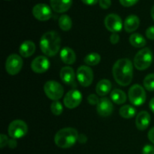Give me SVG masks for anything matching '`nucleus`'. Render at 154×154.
Segmentation results:
<instances>
[{
    "instance_id": "obj_1",
    "label": "nucleus",
    "mask_w": 154,
    "mask_h": 154,
    "mask_svg": "<svg viewBox=\"0 0 154 154\" xmlns=\"http://www.w3.org/2000/svg\"><path fill=\"white\" fill-rule=\"evenodd\" d=\"M113 77L120 86L129 85L133 78V66L129 59H120L114 63L112 69Z\"/></svg>"
},
{
    "instance_id": "obj_2",
    "label": "nucleus",
    "mask_w": 154,
    "mask_h": 154,
    "mask_svg": "<svg viewBox=\"0 0 154 154\" xmlns=\"http://www.w3.org/2000/svg\"><path fill=\"white\" fill-rule=\"evenodd\" d=\"M60 45H61V38L57 32H48L41 38V51L48 57H54L58 54L60 50Z\"/></svg>"
},
{
    "instance_id": "obj_3",
    "label": "nucleus",
    "mask_w": 154,
    "mask_h": 154,
    "mask_svg": "<svg viewBox=\"0 0 154 154\" xmlns=\"http://www.w3.org/2000/svg\"><path fill=\"white\" fill-rule=\"evenodd\" d=\"M78 132L74 128H64L56 133L54 142L60 148H70L78 141Z\"/></svg>"
},
{
    "instance_id": "obj_4",
    "label": "nucleus",
    "mask_w": 154,
    "mask_h": 154,
    "mask_svg": "<svg viewBox=\"0 0 154 154\" xmlns=\"http://www.w3.org/2000/svg\"><path fill=\"white\" fill-rule=\"evenodd\" d=\"M153 56L151 50L143 48L138 51L134 58V66L138 70L143 71L148 69L153 63Z\"/></svg>"
},
{
    "instance_id": "obj_5",
    "label": "nucleus",
    "mask_w": 154,
    "mask_h": 154,
    "mask_svg": "<svg viewBox=\"0 0 154 154\" xmlns=\"http://www.w3.org/2000/svg\"><path fill=\"white\" fill-rule=\"evenodd\" d=\"M44 90L46 96L53 101H59L64 94V89L60 83L49 81L45 83Z\"/></svg>"
},
{
    "instance_id": "obj_6",
    "label": "nucleus",
    "mask_w": 154,
    "mask_h": 154,
    "mask_svg": "<svg viewBox=\"0 0 154 154\" xmlns=\"http://www.w3.org/2000/svg\"><path fill=\"white\" fill-rule=\"evenodd\" d=\"M8 132L11 138L18 139L26 135L28 132V126L23 120H15L9 124Z\"/></svg>"
},
{
    "instance_id": "obj_7",
    "label": "nucleus",
    "mask_w": 154,
    "mask_h": 154,
    "mask_svg": "<svg viewBox=\"0 0 154 154\" xmlns=\"http://www.w3.org/2000/svg\"><path fill=\"white\" fill-rule=\"evenodd\" d=\"M128 96L131 103L135 106L143 105L146 101L145 90L139 84L132 86L129 90Z\"/></svg>"
},
{
    "instance_id": "obj_8",
    "label": "nucleus",
    "mask_w": 154,
    "mask_h": 154,
    "mask_svg": "<svg viewBox=\"0 0 154 154\" xmlns=\"http://www.w3.org/2000/svg\"><path fill=\"white\" fill-rule=\"evenodd\" d=\"M23 61L18 54H11L5 62L6 72L11 75H17L23 67Z\"/></svg>"
},
{
    "instance_id": "obj_9",
    "label": "nucleus",
    "mask_w": 154,
    "mask_h": 154,
    "mask_svg": "<svg viewBox=\"0 0 154 154\" xmlns=\"http://www.w3.org/2000/svg\"><path fill=\"white\" fill-rule=\"evenodd\" d=\"M76 78L82 87H87L91 85L93 81V72L90 67L81 66L77 70Z\"/></svg>"
},
{
    "instance_id": "obj_10",
    "label": "nucleus",
    "mask_w": 154,
    "mask_h": 154,
    "mask_svg": "<svg viewBox=\"0 0 154 154\" xmlns=\"http://www.w3.org/2000/svg\"><path fill=\"white\" fill-rule=\"evenodd\" d=\"M32 14L38 20L47 21L52 17V11L48 5L39 3L33 7Z\"/></svg>"
},
{
    "instance_id": "obj_11",
    "label": "nucleus",
    "mask_w": 154,
    "mask_h": 154,
    "mask_svg": "<svg viewBox=\"0 0 154 154\" xmlns=\"http://www.w3.org/2000/svg\"><path fill=\"white\" fill-rule=\"evenodd\" d=\"M82 101V94L78 90H71L66 93L64 98V105L69 109L77 108Z\"/></svg>"
},
{
    "instance_id": "obj_12",
    "label": "nucleus",
    "mask_w": 154,
    "mask_h": 154,
    "mask_svg": "<svg viewBox=\"0 0 154 154\" xmlns=\"http://www.w3.org/2000/svg\"><path fill=\"white\" fill-rule=\"evenodd\" d=\"M105 26L108 31L117 33L122 30L123 22L120 16L115 14H110L105 17Z\"/></svg>"
},
{
    "instance_id": "obj_13",
    "label": "nucleus",
    "mask_w": 154,
    "mask_h": 154,
    "mask_svg": "<svg viewBox=\"0 0 154 154\" xmlns=\"http://www.w3.org/2000/svg\"><path fill=\"white\" fill-rule=\"evenodd\" d=\"M50 61L46 57L38 56L32 60L31 63V69L35 73H45L49 69Z\"/></svg>"
},
{
    "instance_id": "obj_14",
    "label": "nucleus",
    "mask_w": 154,
    "mask_h": 154,
    "mask_svg": "<svg viewBox=\"0 0 154 154\" xmlns=\"http://www.w3.org/2000/svg\"><path fill=\"white\" fill-rule=\"evenodd\" d=\"M114 106L111 101L107 98H102L97 105V112L102 117H108L112 114Z\"/></svg>"
},
{
    "instance_id": "obj_15",
    "label": "nucleus",
    "mask_w": 154,
    "mask_h": 154,
    "mask_svg": "<svg viewBox=\"0 0 154 154\" xmlns=\"http://www.w3.org/2000/svg\"><path fill=\"white\" fill-rule=\"evenodd\" d=\"M60 76L63 82L70 86H76L75 82V74L74 69L70 66H65L61 69Z\"/></svg>"
},
{
    "instance_id": "obj_16",
    "label": "nucleus",
    "mask_w": 154,
    "mask_h": 154,
    "mask_svg": "<svg viewBox=\"0 0 154 154\" xmlns=\"http://www.w3.org/2000/svg\"><path fill=\"white\" fill-rule=\"evenodd\" d=\"M150 120H151V117L147 111H140L135 120V125H136L137 129L141 131L145 130L150 125Z\"/></svg>"
},
{
    "instance_id": "obj_17",
    "label": "nucleus",
    "mask_w": 154,
    "mask_h": 154,
    "mask_svg": "<svg viewBox=\"0 0 154 154\" xmlns=\"http://www.w3.org/2000/svg\"><path fill=\"white\" fill-rule=\"evenodd\" d=\"M51 8L57 13L67 11L72 5V0H51Z\"/></svg>"
},
{
    "instance_id": "obj_18",
    "label": "nucleus",
    "mask_w": 154,
    "mask_h": 154,
    "mask_svg": "<svg viewBox=\"0 0 154 154\" xmlns=\"http://www.w3.org/2000/svg\"><path fill=\"white\" fill-rule=\"evenodd\" d=\"M35 45L32 41H25L21 44L19 48V53L23 57H29L33 55L35 51Z\"/></svg>"
},
{
    "instance_id": "obj_19",
    "label": "nucleus",
    "mask_w": 154,
    "mask_h": 154,
    "mask_svg": "<svg viewBox=\"0 0 154 154\" xmlns=\"http://www.w3.org/2000/svg\"><path fill=\"white\" fill-rule=\"evenodd\" d=\"M140 25V20L138 16L131 14L126 18L124 21V29L126 32H132L138 28Z\"/></svg>"
},
{
    "instance_id": "obj_20",
    "label": "nucleus",
    "mask_w": 154,
    "mask_h": 154,
    "mask_svg": "<svg viewBox=\"0 0 154 154\" xmlns=\"http://www.w3.org/2000/svg\"><path fill=\"white\" fill-rule=\"evenodd\" d=\"M60 58L65 64L72 65L76 60V54L73 50L69 47H66L60 51Z\"/></svg>"
},
{
    "instance_id": "obj_21",
    "label": "nucleus",
    "mask_w": 154,
    "mask_h": 154,
    "mask_svg": "<svg viewBox=\"0 0 154 154\" xmlns=\"http://www.w3.org/2000/svg\"><path fill=\"white\" fill-rule=\"evenodd\" d=\"M111 82L107 79H102L99 81L96 87V91L99 96H105L108 94L111 90Z\"/></svg>"
},
{
    "instance_id": "obj_22",
    "label": "nucleus",
    "mask_w": 154,
    "mask_h": 154,
    "mask_svg": "<svg viewBox=\"0 0 154 154\" xmlns=\"http://www.w3.org/2000/svg\"><path fill=\"white\" fill-rule=\"evenodd\" d=\"M111 99L117 105H123L126 102V95L123 90L115 89L111 93Z\"/></svg>"
},
{
    "instance_id": "obj_23",
    "label": "nucleus",
    "mask_w": 154,
    "mask_h": 154,
    "mask_svg": "<svg viewBox=\"0 0 154 154\" xmlns=\"http://www.w3.org/2000/svg\"><path fill=\"white\" fill-rule=\"evenodd\" d=\"M129 42L135 48H143L146 45V40L142 35L139 33H134L129 37Z\"/></svg>"
},
{
    "instance_id": "obj_24",
    "label": "nucleus",
    "mask_w": 154,
    "mask_h": 154,
    "mask_svg": "<svg viewBox=\"0 0 154 154\" xmlns=\"http://www.w3.org/2000/svg\"><path fill=\"white\" fill-rule=\"evenodd\" d=\"M120 115L125 119H131L134 117L136 114V110L134 107L126 105L121 107L120 109Z\"/></svg>"
},
{
    "instance_id": "obj_25",
    "label": "nucleus",
    "mask_w": 154,
    "mask_h": 154,
    "mask_svg": "<svg viewBox=\"0 0 154 154\" xmlns=\"http://www.w3.org/2000/svg\"><path fill=\"white\" fill-rule=\"evenodd\" d=\"M59 26L63 31H69L72 26V20L69 16L66 14L62 15L59 19Z\"/></svg>"
},
{
    "instance_id": "obj_26",
    "label": "nucleus",
    "mask_w": 154,
    "mask_h": 154,
    "mask_svg": "<svg viewBox=\"0 0 154 154\" xmlns=\"http://www.w3.org/2000/svg\"><path fill=\"white\" fill-rule=\"evenodd\" d=\"M101 60V57L97 53H90L87 54L84 58V61L87 66H95L99 63Z\"/></svg>"
},
{
    "instance_id": "obj_27",
    "label": "nucleus",
    "mask_w": 154,
    "mask_h": 154,
    "mask_svg": "<svg viewBox=\"0 0 154 154\" xmlns=\"http://www.w3.org/2000/svg\"><path fill=\"white\" fill-rule=\"evenodd\" d=\"M144 87L148 91H154V74H149L143 81Z\"/></svg>"
},
{
    "instance_id": "obj_28",
    "label": "nucleus",
    "mask_w": 154,
    "mask_h": 154,
    "mask_svg": "<svg viewBox=\"0 0 154 154\" xmlns=\"http://www.w3.org/2000/svg\"><path fill=\"white\" fill-rule=\"evenodd\" d=\"M51 110L54 115H60L63 111V105H62L61 102H59V101H54V102H52V104H51Z\"/></svg>"
},
{
    "instance_id": "obj_29",
    "label": "nucleus",
    "mask_w": 154,
    "mask_h": 154,
    "mask_svg": "<svg viewBox=\"0 0 154 154\" xmlns=\"http://www.w3.org/2000/svg\"><path fill=\"white\" fill-rule=\"evenodd\" d=\"M87 101H88V102L90 104V105H98V103L99 102V98H98L97 96H96V95L95 94L90 95V96L87 97Z\"/></svg>"
},
{
    "instance_id": "obj_30",
    "label": "nucleus",
    "mask_w": 154,
    "mask_h": 154,
    "mask_svg": "<svg viewBox=\"0 0 154 154\" xmlns=\"http://www.w3.org/2000/svg\"><path fill=\"white\" fill-rule=\"evenodd\" d=\"M138 2V0H120V4L124 7H131Z\"/></svg>"
},
{
    "instance_id": "obj_31",
    "label": "nucleus",
    "mask_w": 154,
    "mask_h": 154,
    "mask_svg": "<svg viewBox=\"0 0 154 154\" xmlns=\"http://www.w3.org/2000/svg\"><path fill=\"white\" fill-rule=\"evenodd\" d=\"M142 154H154V147L150 144H147L143 147Z\"/></svg>"
},
{
    "instance_id": "obj_32",
    "label": "nucleus",
    "mask_w": 154,
    "mask_h": 154,
    "mask_svg": "<svg viewBox=\"0 0 154 154\" xmlns=\"http://www.w3.org/2000/svg\"><path fill=\"white\" fill-rule=\"evenodd\" d=\"M145 34L147 38L150 39V40H154V26H152L147 28V30H146Z\"/></svg>"
},
{
    "instance_id": "obj_33",
    "label": "nucleus",
    "mask_w": 154,
    "mask_h": 154,
    "mask_svg": "<svg viewBox=\"0 0 154 154\" xmlns=\"http://www.w3.org/2000/svg\"><path fill=\"white\" fill-rule=\"evenodd\" d=\"M8 137L5 135H4V134L0 135V147H1V148H3L5 146L8 145Z\"/></svg>"
},
{
    "instance_id": "obj_34",
    "label": "nucleus",
    "mask_w": 154,
    "mask_h": 154,
    "mask_svg": "<svg viewBox=\"0 0 154 154\" xmlns=\"http://www.w3.org/2000/svg\"><path fill=\"white\" fill-rule=\"evenodd\" d=\"M99 5L102 8L108 9L111 5V0H99Z\"/></svg>"
},
{
    "instance_id": "obj_35",
    "label": "nucleus",
    "mask_w": 154,
    "mask_h": 154,
    "mask_svg": "<svg viewBox=\"0 0 154 154\" xmlns=\"http://www.w3.org/2000/svg\"><path fill=\"white\" fill-rule=\"evenodd\" d=\"M120 41V36H119L118 34L117 33H113L112 35L110 37V42H111V44L113 45H116Z\"/></svg>"
},
{
    "instance_id": "obj_36",
    "label": "nucleus",
    "mask_w": 154,
    "mask_h": 154,
    "mask_svg": "<svg viewBox=\"0 0 154 154\" xmlns=\"http://www.w3.org/2000/svg\"><path fill=\"white\" fill-rule=\"evenodd\" d=\"M8 145L9 146V147H10V148H12V149L15 148V147H17V145L16 139H14V138H11V139L9 140Z\"/></svg>"
},
{
    "instance_id": "obj_37",
    "label": "nucleus",
    "mask_w": 154,
    "mask_h": 154,
    "mask_svg": "<svg viewBox=\"0 0 154 154\" xmlns=\"http://www.w3.org/2000/svg\"><path fill=\"white\" fill-rule=\"evenodd\" d=\"M147 136H148L149 140H150L153 144H154V127L150 129V130L149 131Z\"/></svg>"
},
{
    "instance_id": "obj_38",
    "label": "nucleus",
    "mask_w": 154,
    "mask_h": 154,
    "mask_svg": "<svg viewBox=\"0 0 154 154\" xmlns=\"http://www.w3.org/2000/svg\"><path fill=\"white\" fill-rule=\"evenodd\" d=\"M87 141V138L86 135H84V134H81L78 136V141H79L81 144H85Z\"/></svg>"
},
{
    "instance_id": "obj_39",
    "label": "nucleus",
    "mask_w": 154,
    "mask_h": 154,
    "mask_svg": "<svg viewBox=\"0 0 154 154\" xmlns=\"http://www.w3.org/2000/svg\"><path fill=\"white\" fill-rule=\"evenodd\" d=\"M81 1L87 5H96L99 0H81Z\"/></svg>"
},
{
    "instance_id": "obj_40",
    "label": "nucleus",
    "mask_w": 154,
    "mask_h": 154,
    "mask_svg": "<svg viewBox=\"0 0 154 154\" xmlns=\"http://www.w3.org/2000/svg\"><path fill=\"white\" fill-rule=\"evenodd\" d=\"M149 106H150V108L152 111V112L154 113V98L150 100V103H149Z\"/></svg>"
},
{
    "instance_id": "obj_41",
    "label": "nucleus",
    "mask_w": 154,
    "mask_h": 154,
    "mask_svg": "<svg viewBox=\"0 0 154 154\" xmlns=\"http://www.w3.org/2000/svg\"><path fill=\"white\" fill-rule=\"evenodd\" d=\"M151 17H152V18H153V20H154V6L153 8H152V9H151Z\"/></svg>"
}]
</instances>
